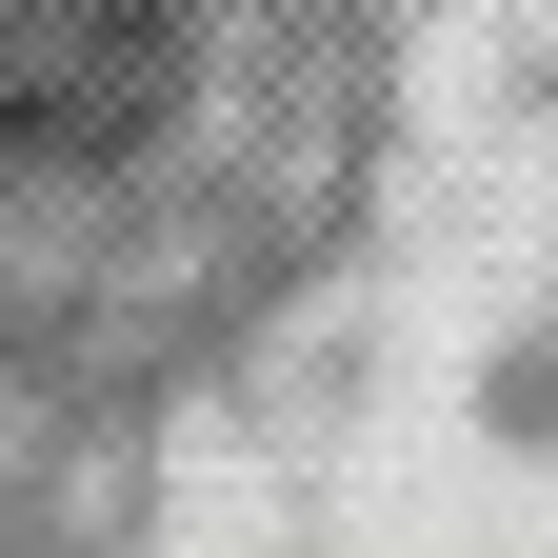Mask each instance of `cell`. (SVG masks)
<instances>
[{"instance_id":"obj_1","label":"cell","mask_w":558,"mask_h":558,"mask_svg":"<svg viewBox=\"0 0 558 558\" xmlns=\"http://www.w3.org/2000/svg\"><path fill=\"white\" fill-rule=\"evenodd\" d=\"M379 120L360 0H0V360L120 379L339 240Z\"/></svg>"}]
</instances>
